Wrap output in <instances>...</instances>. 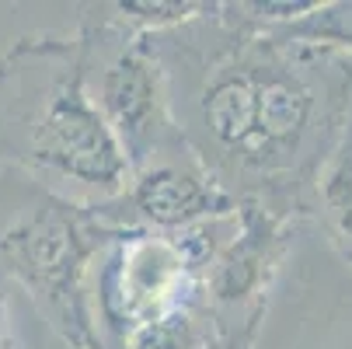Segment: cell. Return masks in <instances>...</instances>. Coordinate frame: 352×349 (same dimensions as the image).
<instances>
[{
  "instance_id": "277c9868",
  "label": "cell",
  "mask_w": 352,
  "mask_h": 349,
  "mask_svg": "<svg viewBox=\"0 0 352 349\" xmlns=\"http://www.w3.org/2000/svg\"><path fill=\"white\" fill-rule=\"evenodd\" d=\"M195 255L175 234H133L102 279V304L112 328L133 335L188 301Z\"/></svg>"
},
{
  "instance_id": "9c48e42d",
  "label": "cell",
  "mask_w": 352,
  "mask_h": 349,
  "mask_svg": "<svg viewBox=\"0 0 352 349\" xmlns=\"http://www.w3.org/2000/svg\"><path fill=\"white\" fill-rule=\"evenodd\" d=\"M210 342V325L195 311L192 301L175 308L171 315L150 321L129 335L126 349H203Z\"/></svg>"
},
{
  "instance_id": "30bf717a",
  "label": "cell",
  "mask_w": 352,
  "mask_h": 349,
  "mask_svg": "<svg viewBox=\"0 0 352 349\" xmlns=\"http://www.w3.org/2000/svg\"><path fill=\"white\" fill-rule=\"evenodd\" d=\"M116 11H122L126 25H140L146 32H171L182 28L195 18L210 14V4H164V0H129V4H116Z\"/></svg>"
},
{
  "instance_id": "52a82bcc",
  "label": "cell",
  "mask_w": 352,
  "mask_h": 349,
  "mask_svg": "<svg viewBox=\"0 0 352 349\" xmlns=\"http://www.w3.org/2000/svg\"><path fill=\"white\" fill-rule=\"evenodd\" d=\"M314 210H321V220H324L331 241L352 262V119L318 178Z\"/></svg>"
},
{
  "instance_id": "8992f818",
  "label": "cell",
  "mask_w": 352,
  "mask_h": 349,
  "mask_svg": "<svg viewBox=\"0 0 352 349\" xmlns=\"http://www.w3.org/2000/svg\"><path fill=\"white\" fill-rule=\"evenodd\" d=\"M129 207L133 213L150 224V227H164V231H185L195 227L199 220H217L234 213V199L203 171L195 158L188 161H154L133 175L129 189Z\"/></svg>"
},
{
  "instance_id": "7a4b0ae2",
  "label": "cell",
  "mask_w": 352,
  "mask_h": 349,
  "mask_svg": "<svg viewBox=\"0 0 352 349\" xmlns=\"http://www.w3.org/2000/svg\"><path fill=\"white\" fill-rule=\"evenodd\" d=\"M14 77H21V91L28 94L18 98L25 105V126H18L25 147L18 158L60 182L94 189L98 195H119L126 189L129 165L109 123L91 102L87 53L74 56L70 67L63 63L42 74V84L25 77V70H14Z\"/></svg>"
},
{
  "instance_id": "6da1fadb",
  "label": "cell",
  "mask_w": 352,
  "mask_h": 349,
  "mask_svg": "<svg viewBox=\"0 0 352 349\" xmlns=\"http://www.w3.org/2000/svg\"><path fill=\"white\" fill-rule=\"evenodd\" d=\"M230 11V8H227ZM220 45L210 56L157 42L171 123L188 154L237 203L265 207L276 217L314 210L318 178L352 119V56L283 42L237 14H220Z\"/></svg>"
},
{
  "instance_id": "5b68a950",
  "label": "cell",
  "mask_w": 352,
  "mask_h": 349,
  "mask_svg": "<svg viewBox=\"0 0 352 349\" xmlns=\"http://www.w3.org/2000/svg\"><path fill=\"white\" fill-rule=\"evenodd\" d=\"M80 237L84 234L74 224V217L67 220L60 210H49V213L32 217L25 227L11 231L0 241L4 255L18 266V273L28 283H35L53 304L70 311V318L77 321H80V311H77L80 283L77 279H80V262L87 255Z\"/></svg>"
},
{
  "instance_id": "3957f363",
  "label": "cell",
  "mask_w": 352,
  "mask_h": 349,
  "mask_svg": "<svg viewBox=\"0 0 352 349\" xmlns=\"http://www.w3.org/2000/svg\"><path fill=\"white\" fill-rule=\"evenodd\" d=\"M91 102L109 123L129 165V178L154 165L168 136L178 140V129L168 112L164 70L150 39L122 42V49L105 63L102 77H98Z\"/></svg>"
},
{
  "instance_id": "ba28073f",
  "label": "cell",
  "mask_w": 352,
  "mask_h": 349,
  "mask_svg": "<svg viewBox=\"0 0 352 349\" xmlns=\"http://www.w3.org/2000/svg\"><path fill=\"white\" fill-rule=\"evenodd\" d=\"M283 42H300V45H314V49H331V53L352 56V0H335V4H318L300 14L296 21L262 28Z\"/></svg>"
}]
</instances>
